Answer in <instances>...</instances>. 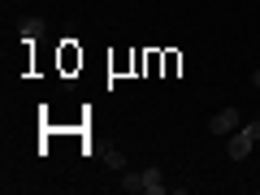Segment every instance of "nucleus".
<instances>
[{"mask_svg":"<svg viewBox=\"0 0 260 195\" xmlns=\"http://www.w3.org/2000/svg\"><path fill=\"white\" fill-rule=\"evenodd\" d=\"M239 126H243V113L239 109H221V113L208 117V130H213V135H234Z\"/></svg>","mask_w":260,"mask_h":195,"instance_id":"nucleus-2","label":"nucleus"},{"mask_svg":"<svg viewBox=\"0 0 260 195\" xmlns=\"http://www.w3.org/2000/svg\"><path fill=\"white\" fill-rule=\"evenodd\" d=\"M143 178H148V195H165L169 191V186L160 182V165H148V169H143Z\"/></svg>","mask_w":260,"mask_h":195,"instance_id":"nucleus-4","label":"nucleus"},{"mask_svg":"<svg viewBox=\"0 0 260 195\" xmlns=\"http://www.w3.org/2000/svg\"><path fill=\"white\" fill-rule=\"evenodd\" d=\"M39 35H44V22H35V18L22 22V39H39Z\"/></svg>","mask_w":260,"mask_h":195,"instance_id":"nucleus-5","label":"nucleus"},{"mask_svg":"<svg viewBox=\"0 0 260 195\" xmlns=\"http://www.w3.org/2000/svg\"><path fill=\"white\" fill-rule=\"evenodd\" d=\"M256 143H260V117H251L230 135V148L225 152H230V160H247V152L256 148Z\"/></svg>","mask_w":260,"mask_h":195,"instance_id":"nucleus-1","label":"nucleus"},{"mask_svg":"<svg viewBox=\"0 0 260 195\" xmlns=\"http://www.w3.org/2000/svg\"><path fill=\"white\" fill-rule=\"evenodd\" d=\"M251 83H256V87H260V70H256V74H251Z\"/></svg>","mask_w":260,"mask_h":195,"instance_id":"nucleus-6","label":"nucleus"},{"mask_svg":"<svg viewBox=\"0 0 260 195\" xmlns=\"http://www.w3.org/2000/svg\"><path fill=\"white\" fill-rule=\"evenodd\" d=\"M121 191H130V195H139V191H148V178H143V169H121Z\"/></svg>","mask_w":260,"mask_h":195,"instance_id":"nucleus-3","label":"nucleus"},{"mask_svg":"<svg viewBox=\"0 0 260 195\" xmlns=\"http://www.w3.org/2000/svg\"><path fill=\"white\" fill-rule=\"evenodd\" d=\"M256 117H260V113H256Z\"/></svg>","mask_w":260,"mask_h":195,"instance_id":"nucleus-7","label":"nucleus"}]
</instances>
